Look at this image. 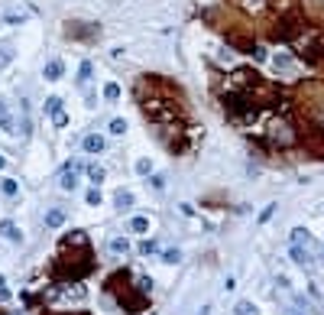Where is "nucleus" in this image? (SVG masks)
I'll list each match as a JSON object with an SVG mask.
<instances>
[{
    "label": "nucleus",
    "mask_w": 324,
    "mask_h": 315,
    "mask_svg": "<svg viewBox=\"0 0 324 315\" xmlns=\"http://www.w3.org/2000/svg\"><path fill=\"white\" fill-rule=\"evenodd\" d=\"M130 280H133V276L127 273V270H117L114 276H107V283H104V286H107V292H114V296H117V302H120V309H124V312L139 315L143 309H146V299H149V296H146V292H139L136 286H127Z\"/></svg>",
    "instance_id": "obj_1"
},
{
    "label": "nucleus",
    "mask_w": 324,
    "mask_h": 315,
    "mask_svg": "<svg viewBox=\"0 0 324 315\" xmlns=\"http://www.w3.org/2000/svg\"><path fill=\"white\" fill-rule=\"evenodd\" d=\"M97 26L94 23H81V20H68L65 23V36L68 39H97Z\"/></svg>",
    "instance_id": "obj_2"
},
{
    "label": "nucleus",
    "mask_w": 324,
    "mask_h": 315,
    "mask_svg": "<svg viewBox=\"0 0 324 315\" xmlns=\"http://www.w3.org/2000/svg\"><path fill=\"white\" fill-rule=\"evenodd\" d=\"M78 173H81V166H65L59 185H62L65 192H75V189H78Z\"/></svg>",
    "instance_id": "obj_3"
},
{
    "label": "nucleus",
    "mask_w": 324,
    "mask_h": 315,
    "mask_svg": "<svg viewBox=\"0 0 324 315\" xmlns=\"http://www.w3.org/2000/svg\"><path fill=\"white\" fill-rule=\"evenodd\" d=\"M0 130L7 137H16V120H13V114H10L7 101H0Z\"/></svg>",
    "instance_id": "obj_4"
},
{
    "label": "nucleus",
    "mask_w": 324,
    "mask_h": 315,
    "mask_svg": "<svg viewBox=\"0 0 324 315\" xmlns=\"http://www.w3.org/2000/svg\"><path fill=\"white\" fill-rule=\"evenodd\" d=\"M20 134L23 137H30L32 134V117H30V101H20Z\"/></svg>",
    "instance_id": "obj_5"
},
{
    "label": "nucleus",
    "mask_w": 324,
    "mask_h": 315,
    "mask_svg": "<svg viewBox=\"0 0 324 315\" xmlns=\"http://www.w3.org/2000/svg\"><path fill=\"white\" fill-rule=\"evenodd\" d=\"M0 234H3V237H7V241H10V244H20V241H23V231H20V228H16V224H13V221H0Z\"/></svg>",
    "instance_id": "obj_6"
},
{
    "label": "nucleus",
    "mask_w": 324,
    "mask_h": 315,
    "mask_svg": "<svg viewBox=\"0 0 324 315\" xmlns=\"http://www.w3.org/2000/svg\"><path fill=\"white\" fill-rule=\"evenodd\" d=\"M62 71H65L62 59H52V62H46V69H42V75H46V81H59V78H62Z\"/></svg>",
    "instance_id": "obj_7"
},
{
    "label": "nucleus",
    "mask_w": 324,
    "mask_h": 315,
    "mask_svg": "<svg viewBox=\"0 0 324 315\" xmlns=\"http://www.w3.org/2000/svg\"><path fill=\"white\" fill-rule=\"evenodd\" d=\"M65 208H52V211H46V228H62L65 224Z\"/></svg>",
    "instance_id": "obj_8"
},
{
    "label": "nucleus",
    "mask_w": 324,
    "mask_h": 315,
    "mask_svg": "<svg viewBox=\"0 0 324 315\" xmlns=\"http://www.w3.org/2000/svg\"><path fill=\"white\" fill-rule=\"evenodd\" d=\"M81 146H85V153H100V150H104V137H97V134H88Z\"/></svg>",
    "instance_id": "obj_9"
},
{
    "label": "nucleus",
    "mask_w": 324,
    "mask_h": 315,
    "mask_svg": "<svg viewBox=\"0 0 324 315\" xmlns=\"http://www.w3.org/2000/svg\"><path fill=\"white\" fill-rule=\"evenodd\" d=\"M292 260L301 263V267H311V253H308V250H301L298 244H292Z\"/></svg>",
    "instance_id": "obj_10"
},
{
    "label": "nucleus",
    "mask_w": 324,
    "mask_h": 315,
    "mask_svg": "<svg viewBox=\"0 0 324 315\" xmlns=\"http://www.w3.org/2000/svg\"><path fill=\"white\" fill-rule=\"evenodd\" d=\"M0 192L7 198H16V192H20V185H16V179H0Z\"/></svg>",
    "instance_id": "obj_11"
},
{
    "label": "nucleus",
    "mask_w": 324,
    "mask_h": 315,
    "mask_svg": "<svg viewBox=\"0 0 324 315\" xmlns=\"http://www.w3.org/2000/svg\"><path fill=\"white\" fill-rule=\"evenodd\" d=\"M110 250L114 253H130V241H127V237H114V241H110Z\"/></svg>",
    "instance_id": "obj_12"
},
{
    "label": "nucleus",
    "mask_w": 324,
    "mask_h": 315,
    "mask_svg": "<svg viewBox=\"0 0 324 315\" xmlns=\"http://www.w3.org/2000/svg\"><path fill=\"white\" fill-rule=\"evenodd\" d=\"M130 228L136 231V234H146V231H149V218H143V214H136V218L130 221Z\"/></svg>",
    "instance_id": "obj_13"
},
{
    "label": "nucleus",
    "mask_w": 324,
    "mask_h": 315,
    "mask_svg": "<svg viewBox=\"0 0 324 315\" xmlns=\"http://www.w3.org/2000/svg\"><path fill=\"white\" fill-rule=\"evenodd\" d=\"M233 315H256V306H253V302H247V299H243V302H237Z\"/></svg>",
    "instance_id": "obj_14"
},
{
    "label": "nucleus",
    "mask_w": 324,
    "mask_h": 315,
    "mask_svg": "<svg viewBox=\"0 0 324 315\" xmlns=\"http://www.w3.org/2000/svg\"><path fill=\"white\" fill-rule=\"evenodd\" d=\"M104 98H107V101H117V98H120V85L107 81V85H104Z\"/></svg>",
    "instance_id": "obj_15"
},
{
    "label": "nucleus",
    "mask_w": 324,
    "mask_h": 315,
    "mask_svg": "<svg viewBox=\"0 0 324 315\" xmlns=\"http://www.w3.org/2000/svg\"><path fill=\"white\" fill-rule=\"evenodd\" d=\"M114 202H117V208H130L133 205V195H130V192H117Z\"/></svg>",
    "instance_id": "obj_16"
},
{
    "label": "nucleus",
    "mask_w": 324,
    "mask_h": 315,
    "mask_svg": "<svg viewBox=\"0 0 324 315\" xmlns=\"http://www.w3.org/2000/svg\"><path fill=\"white\" fill-rule=\"evenodd\" d=\"M91 71H94V65H91V62H81V69H78V81L85 85V81L91 78Z\"/></svg>",
    "instance_id": "obj_17"
},
{
    "label": "nucleus",
    "mask_w": 324,
    "mask_h": 315,
    "mask_svg": "<svg viewBox=\"0 0 324 315\" xmlns=\"http://www.w3.org/2000/svg\"><path fill=\"white\" fill-rule=\"evenodd\" d=\"M88 179H91V182H100V179H104V169H100L97 163H91V166H88Z\"/></svg>",
    "instance_id": "obj_18"
},
{
    "label": "nucleus",
    "mask_w": 324,
    "mask_h": 315,
    "mask_svg": "<svg viewBox=\"0 0 324 315\" xmlns=\"http://www.w3.org/2000/svg\"><path fill=\"white\" fill-rule=\"evenodd\" d=\"M124 130H127V120H120V117H114V120H110V134H117V137H120Z\"/></svg>",
    "instance_id": "obj_19"
},
{
    "label": "nucleus",
    "mask_w": 324,
    "mask_h": 315,
    "mask_svg": "<svg viewBox=\"0 0 324 315\" xmlns=\"http://www.w3.org/2000/svg\"><path fill=\"white\" fill-rule=\"evenodd\" d=\"M46 110H49V114H59V110H62V98H49Z\"/></svg>",
    "instance_id": "obj_20"
},
{
    "label": "nucleus",
    "mask_w": 324,
    "mask_h": 315,
    "mask_svg": "<svg viewBox=\"0 0 324 315\" xmlns=\"http://www.w3.org/2000/svg\"><path fill=\"white\" fill-rule=\"evenodd\" d=\"M149 169H153V163H149V159H136V173H139V175H149Z\"/></svg>",
    "instance_id": "obj_21"
},
{
    "label": "nucleus",
    "mask_w": 324,
    "mask_h": 315,
    "mask_svg": "<svg viewBox=\"0 0 324 315\" xmlns=\"http://www.w3.org/2000/svg\"><path fill=\"white\" fill-rule=\"evenodd\" d=\"M85 202H88V205H100V189H91L85 195Z\"/></svg>",
    "instance_id": "obj_22"
},
{
    "label": "nucleus",
    "mask_w": 324,
    "mask_h": 315,
    "mask_svg": "<svg viewBox=\"0 0 324 315\" xmlns=\"http://www.w3.org/2000/svg\"><path fill=\"white\" fill-rule=\"evenodd\" d=\"M10 59H13V52H10L7 46H0V69H3V65H10Z\"/></svg>",
    "instance_id": "obj_23"
},
{
    "label": "nucleus",
    "mask_w": 324,
    "mask_h": 315,
    "mask_svg": "<svg viewBox=\"0 0 324 315\" xmlns=\"http://www.w3.org/2000/svg\"><path fill=\"white\" fill-rule=\"evenodd\" d=\"M162 260H165V263H178V260H182V253H178V250H165V253H162Z\"/></svg>",
    "instance_id": "obj_24"
},
{
    "label": "nucleus",
    "mask_w": 324,
    "mask_h": 315,
    "mask_svg": "<svg viewBox=\"0 0 324 315\" xmlns=\"http://www.w3.org/2000/svg\"><path fill=\"white\" fill-rule=\"evenodd\" d=\"M149 185H153L156 192H165V179H162V175H153V179H149Z\"/></svg>",
    "instance_id": "obj_25"
},
{
    "label": "nucleus",
    "mask_w": 324,
    "mask_h": 315,
    "mask_svg": "<svg viewBox=\"0 0 324 315\" xmlns=\"http://www.w3.org/2000/svg\"><path fill=\"white\" fill-rule=\"evenodd\" d=\"M139 250H143V253H156V250H159V244H156V241H143Z\"/></svg>",
    "instance_id": "obj_26"
},
{
    "label": "nucleus",
    "mask_w": 324,
    "mask_h": 315,
    "mask_svg": "<svg viewBox=\"0 0 324 315\" xmlns=\"http://www.w3.org/2000/svg\"><path fill=\"white\" fill-rule=\"evenodd\" d=\"M52 120H55V127H65V124H68V114L59 110V114H52Z\"/></svg>",
    "instance_id": "obj_27"
},
{
    "label": "nucleus",
    "mask_w": 324,
    "mask_h": 315,
    "mask_svg": "<svg viewBox=\"0 0 324 315\" xmlns=\"http://www.w3.org/2000/svg\"><path fill=\"white\" fill-rule=\"evenodd\" d=\"M3 20H7V23H23V20H26V13H7Z\"/></svg>",
    "instance_id": "obj_28"
},
{
    "label": "nucleus",
    "mask_w": 324,
    "mask_h": 315,
    "mask_svg": "<svg viewBox=\"0 0 324 315\" xmlns=\"http://www.w3.org/2000/svg\"><path fill=\"white\" fill-rule=\"evenodd\" d=\"M272 214H276V205H266V208H262V214H259V221H269Z\"/></svg>",
    "instance_id": "obj_29"
},
{
    "label": "nucleus",
    "mask_w": 324,
    "mask_h": 315,
    "mask_svg": "<svg viewBox=\"0 0 324 315\" xmlns=\"http://www.w3.org/2000/svg\"><path fill=\"white\" fill-rule=\"evenodd\" d=\"M201 315H211V309H208V306H204V309H201Z\"/></svg>",
    "instance_id": "obj_30"
},
{
    "label": "nucleus",
    "mask_w": 324,
    "mask_h": 315,
    "mask_svg": "<svg viewBox=\"0 0 324 315\" xmlns=\"http://www.w3.org/2000/svg\"><path fill=\"white\" fill-rule=\"evenodd\" d=\"M3 166H7V159H3V156H0V169H3Z\"/></svg>",
    "instance_id": "obj_31"
},
{
    "label": "nucleus",
    "mask_w": 324,
    "mask_h": 315,
    "mask_svg": "<svg viewBox=\"0 0 324 315\" xmlns=\"http://www.w3.org/2000/svg\"><path fill=\"white\" fill-rule=\"evenodd\" d=\"M295 315H301V312H295Z\"/></svg>",
    "instance_id": "obj_32"
}]
</instances>
